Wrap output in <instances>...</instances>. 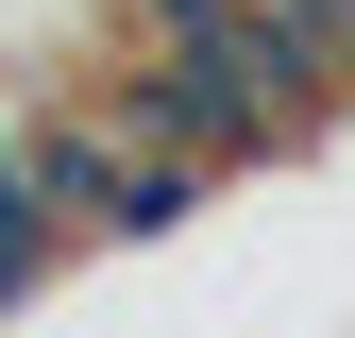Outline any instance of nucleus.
I'll use <instances>...</instances> for the list:
<instances>
[{
    "label": "nucleus",
    "instance_id": "1",
    "mask_svg": "<svg viewBox=\"0 0 355 338\" xmlns=\"http://www.w3.org/2000/svg\"><path fill=\"white\" fill-rule=\"evenodd\" d=\"M51 271H68V220H51V203L17 186V169H0V321H17L34 287H51Z\"/></svg>",
    "mask_w": 355,
    "mask_h": 338
},
{
    "label": "nucleus",
    "instance_id": "2",
    "mask_svg": "<svg viewBox=\"0 0 355 338\" xmlns=\"http://www.w3.org/2000/svg\"><path fill=\"white\" fill-rule=\"evenodd\" d=\"M17 84H34V68H0V136H17Z\"/></svg>",
    "mask_w": 355,
    "mask_h": 338
}]
</instances>
